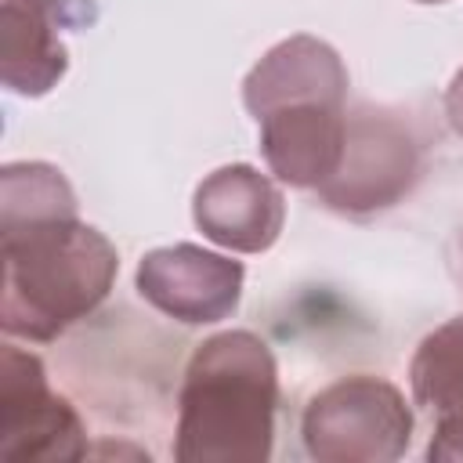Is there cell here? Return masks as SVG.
Segmentation results:
<instances>
[{"mask_svg":"<svg viewBox=\"0 0 463 463\" xmlns=\"http://www.w3.org/2000/svg\"><path fill=\"white\" fill-rule=\"evenodd\" d=\"M0 326L33 344H47L98 311L119 271L116 246L76 213L0 221Z\"/></svg>","mask_w":463,"mask_h":463,"instance_id":"6da1fadb","label":"cell"},{"mask_svg":"<svg viewBox=\"0 0 463 463\" xmlns=\"http://www.w3.org/2000/svg\"><path fill=\"white\" fill-rule=\"evenodd\" d=\"M279 365L250 329L203 340L177 391L174 456L181 463H264L275 445Z\"/></svg>","mask_w":463,"mask_h":463,"instance_id":"7a4b0ae2","label":"cell"},{"mask_svg":"<svg viewBox=\"0 0 463 463\" xmlns=\"http://www.w3.org/2000/svg\"><path fill=\"white\" fill-rule=\"evenodd\" d=\"M412 409L383 376H340L311 394L300 416V438L318 463H391L409 452Z\"/></svg>","mask_w":463,"mask_h":463,"instance_id":"3957f363","label":"cell"},{"mask_svg":"<svg viewBox=\"0 0 463 463\" xmlns=\"http://www.w3.org/2000/svg\"><path fill=\"white\" fill-rule=\"evenodd\" d=\"M420 177V141L412 127L387 109L358 105L347 116V137L336 170L315 192L344 217H369L394 206Z\"/></svg>","mask_w":463,"mask_h":463,"instance_id":"277c9868","label":"cell"},{"mask_svg":"<svg viewBox=\"0 0 463 463\" xmlns=\"http://www.w3.org/2000/svg\"><path fill=\"white\" fill-rule=\"evenodd\" d=\"M0 456L14 463H72L87 456V430L69 398L54 394L33 351H0Z\"/></svg>","mask_w":463,"mask_h":463,"instance_id":"5b68a950","label":"cell"},{"mask_svg":"<svg viewBox=\"0 0 463 463\" xmlns=\"http://www.w3.org/2000/svg\"><path fill=\"white\" fill-rule=\"evenodd\" d=\"M246 268L224 253L195 242H174L148 250L137 264V293L184 326H210L228 318L242 300Z\"/></svg>","mask_w":463,"mask_h":463,"instance_id":"8992f818","label":"cell"},{"mask_svg":"<svg viewBox=\"0 0 463 463\" xmlns=\"http://www.w3.org/2000/svg\"><path fill=\"white\" fill-rule=\"evenodd\" d=\"M87 0H0V80L22 98H40L69 69L61 29L87 25Z\"/></svg>","mask_w":463,"mask_h":463,"instance_id":"52a82bcc","label":"cell"},{"mask_svg":"<svg viewBox=\"0 0 463 463\" xmlns=\"http://www.w3.org/2000/svg\"><path fill=\"white\" fill-rule=\"evenodd\" d=\"M192 217L210 242L235 253H264L286 224V199L268 174L250 163H232L199 181Z\"/></svg>","mask_w":463,"mask_h":463,"instance_id":"ba28073f","label":"cell"},{"mask_svg":"<svg viewBox=\"0 0 463 463\" xmlns=\"http://www.w3.org/2000/svg\"><path fill=\"white\" fill-rule=\"evenodd\" d=\"M260 156L289 188H318L340 163L347 137V105L289 101L257 116Z\"/></svg>","mask_w":463,"mask_h":463,"instance_id":"9c48e42d","label":"cell"},{"mask_svg":"<svg viewBox=\"0 0 463 463\" xmlns=\"http://www.w3.org/2000/svg\"><path fill=\"white\" fill-rule=\"evenodd\" d=\"M246 112L257 119L289 101H340L347 105V69L340 54L307 33L279 40L242 80Z\"/></svg>","mask_w":463,"mask_h":463,"instance_id":"30bf717a","label":"cell"},{"mask_svg":"<svg viewBox=\"0 0 463 463\" xmlns=\"http://www.w3.org/2000/svg\"><path fill=\"white\" fill-rule=\"evenodd\" d=\"M412 402L430 416V463L463 459V315L427 333L409 362Z\"/></svg>","mask_w":463,"mask_h":463,"instance_id":"8fae6325","label":"cell"},{"mask_svg":"<svg viewBox=\"0 0 463 463\" xmlns=\"http://www.w3.org/2000/svg\"><path fill=\"white\" fill-rule=\"evenodd\" d=\"M445 119L452 127L456 137H463V69L452 76V83L445 87Z\"/></svg>","mask_w":463,"mask_h":463,"instance_id":"7c38bea8","label":"cell"},{"mask_svg":"<svg viewBox=\"0 0 463 463\" xmlns=\"http://www.w3.org/2000/svg\"><path fill=\"white\" fill-rule=\"evenodd\" d=\"M416 4H445V0H416Z\"/></svg>","mask_w":463,"mask_h":463,"instance_id":"4fadbf2b","label":"cell"}]
</instances>
